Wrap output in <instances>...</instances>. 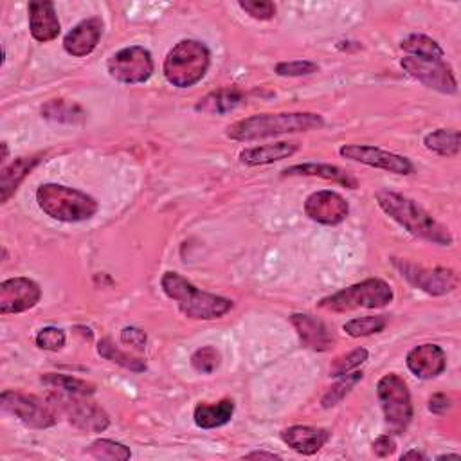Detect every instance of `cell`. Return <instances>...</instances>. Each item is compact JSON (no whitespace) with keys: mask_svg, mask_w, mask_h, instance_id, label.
<instances>
[{"mask_svg":"<svg viewBox=\"0 0 461 461\" xmlns=\"http://www.w3.org/2000/svg\"><path fill=\"white\" fill-rule=\"evenodd\" d=\"M36 202L47 216L67 223L90 220L99 209V203L94 196L54 182L41 184L36 189Z\"/></svg>","mask_w":461,"mask_h":461,"instance_id":"4","label":"cell"},{"mask_svg":"<svg viewBox=\"0 0 461 461\" xmlns=\"http://www.w3.org/2000/svg\"><path fill=\"white\" fill-rule=\"evenodd\" d=\"M234 414V402L230 398H223L216 403H198L193 411V420L200 429H216L230 421Z\"/></svg>","mask_w":461,"mask_h":461,"instance_id":"24","label":"cell"},{"mask_svg":"<svg viewBox=\"0 0 461 461\" xmlns=\"http://www.w3.org/2000/svg\"><path fill=\"white\" fill-rule=\"evenodd\" d=\"M290 322L304 348L313 351H328L331 348L333 337L321 319L308 313H292Z\"/></svg>","mask_w":461,"mask_h":461,"instance_id":"18","label":"cell"},{"mask_svg":"<svg viewBox=\"0 0 461 461\" xmlns=\"http://www.w3.org/2000/svg\"><path fill=\"white\" fill-rule=\"evenodd\" d=\"M394 265L411 285H414L416 288L423 290L429 295L450 294L459 285V277L452 268H443V267L425 268V267H418V265L398 261V259H394Z\"/></svg>","mask_w":461,"mask_h":461,"instance_id":"12","label":"cell"},{"mask_svg":"<svg viewBox=\"0 0 461 461\" xmlns=\"http://www.w3.org/2000/svg\"><path fill=\"white\" fill-rule=\"evenodd\" d=\"M41 384L47 385L52 391H61V393H74V394H94L95 393V385L70 376V375H61V373H45L41 375Z\"/></svg>","mask_w":461,"mask_h":461,"instance_id":"28","label":"cell"},{"mask_svg":"<svg viewBox=\"0 0 461 461\" xmlns=\"http://www.w3.org/2000/svg\"><path fill=\"white\" fill-rule=\"evenodd\" d=\"M400 47L403 52H407V56H414L421 59H443L445 56V50L441 49V45L427 34H418V32L409 34L407 38L402 40Z\"/></svg>","mask_w":461,"mask_h":461,"instance_id":"27","label":"cell"},{"mask_svg":"<svg viewBox=\"0 0 461 461\" xmlns=\"http://www.w3.org/2000/svg\"><path fill=\"white\" fill-rule=\"evenodd\" d=\"M376 202L380 209L396 223H400L409 234L423 238L436 245H452L454 240L448 229L441 225L436 218H432V214H429L412 198L389 189H382L376 193Z\"/></svg>","mask_w":461,"mask_h":461,"instance_id":"2","label":"cell"},{"mask_svg":"<svg viewBox=\"0 0 461 461\" xmlns=\"http://www.w3.org/2000/svg\"><path fill=\"white\" fill-rule=\"evenodd\" d=\"M41 115L45 119L58 121V122H68V124L79 122L85 117L83 110L76 103H68L65 99H50V101H47L41 106Z\"/></svg>","mask_w":461,"mask_h":461,"instance_id":"30","label":"cell"},{"mask_svg":"<svg viewBox=\"0 0 461 461\" xmlns=\"http://www.w3.org/2000/svg\"><path fill=\"white\" fill-rule=\"evenodd\" d=\"M405 364L414 376H418L421 380H430L445 371L447 355L441 346L427 342V344L414 346L407 353Z\"/></svg>","mask_w":461,"mask_h":461,"instance_id":"16","label":"cell"},{"mask_svg":"<svg viewBox=\"0 0 461 461\" xmlns=\"http://www.w3.org/2000/svg\"><path fill=\"white\" fill-rule=\"evenodd\" d=\"M220 360V351L214 346H202L191 355V366L202 375H211L212 371H216Z\"/></svg>","mask_w":461,"mask_h":461,"instance_id":"35","label":"cell"},{"mask_svg":"<svg viewBox=\"0 0 461 461\" xmlns=\"http://www.w3.org/2000/svg\"><path fill=\"white\" fill-rule=\"evenodd\" d=\"M29 29L36 41H50L58 38L61 25L52 2H29Z\"/></svg>","mask_w":461,"mask_h":461,"instance_id":"20","label":"cell"},{"mask_svg":"<svg viewBox=\"0 0 461 461\" xmlns=\"http://www.w3.org/2000/svg\"><path fill=\"white\" fill-rule=\"evenodd\" d=\"M41 158H43V153L18 157L9 166L2 167V173H0V200H2V203H5L11 198V194L18 189V185L23 182V178L41 162Z\"/></svg>","mask_w":461,"mask_h":461,"instance_id":"23","label":"cell"},{"mask_svg":"<svg viewBox=\"0 0 461 461\" xmlns=\"http://www.w3.org/2000/svg\"><path fill=\"white\" fill-rule=\"evenodd\" d=\"M299 149L297 142H290V140H279V142H272V144H261V146H252V148H245L240 151V160L245 166H265V164H272L283 158L292 157L295 151Z\"/></svg>","mask_w":461,"mask_h":461,"instance_id":"22","label":"cell"},{"mask_svg":"<svg viewBox=\"0 0 461 461\" xmlns=\"http://www.w3.org/2000/svg\"><path fill=\"white\" fill-rule=\"evenodd\" d=\"M445 457H452V459H457V457H459V454H441V456H438V459H445Z\"/></svg>","mask_w":461,"mask_h":461,"instance_id":"44","label":"cell"},{"mask_svg":"<svg viewBox=\"0 0 461 461\" xmlns=\"http://www.w3.org/2000/svg\"><path fill=\"white\" fill-rule=\"evenodd\" d=\"M423 144L436 155L456 157L461 149V135L452 128H438L423 137Z\"/></svg>","mask_w":461,"mask_h":461,"instance_id":"26","label":"cell"},{"mask_svg":"<svg viewBox=\"0 0 461 461\" xmlns=\"http://www.w3.org/2000/svg\"><path fill=\"white\" fill-rule=\"evenodd\" d=\"M245 459H281V456H277L274 452H267V450H254V452L247 454Z\"/></svg>","mask_w":461,"mask_h":461,"instance_id":"42","label":"cell"},{"mask_svg":"<svg viewBox=\"0 0 461 461\" xmlns=\"http://www.w3.org/2000/svg\"><path fill=\"white\" fill-rule=\"evenodd\" d=\"M304 212L310 220L322 225H339L349 212L348 200L331 189L312 193L304 200Z\"/></svg>","mask_w":461,"mask_h":461,"instance_id":"15","label":"cell"},{"mask_svg":"<svg viewBox=\"0 0 461 461\" xmlns=\"http://www.w3.org/2000/svg\"><path fill=\"white\" fill-rule=\"evenodd\" d=\"M450 407H452V402L443 393H436L429 400V411L434 414H445L447 411H450Z\"/></svg>","mask_w":461,"mask_h":461,"instance_id":"41","label":"cell"},{"mask_svg":"<svg viewBox=\"0 0 461 461\" xmlns=\"http://www.w3.org/2000/svg\"><path fill=\"white\" fill-rule=\"evenodd\" d=\"M108 74L126 85L144 83L153 74V58L151 52L140 45H130L117 50L106 63Z\"/></svg>","mask_w":461,"mask_h":461,"instance_id":"10","label":"cell"},{"mask_svg":"<svg viewBox=\"0 0 461 461\" xmlns=\"http://www.w3.org/2000/svg\"><path fill=\"white\" fill-rule=\"evenodd\" d=\"M103 34V20L97 16L81 20L77 25H74L63 38V49L67 54L83 58L90 54Z\"/></svg>","mask_w":461,"mask_h":461,"instance_id":"17","label":"cell"},{"mask_svg":"<svg viewBox=\"0 0 461 461\" xmlns=\"http://www.w3.org/2000/svg\"><path fill=\"white\" fill-rule=\"evenodd\" d=\"M36 346L40 349H47V351H58L65 346V331L61 328H56V326H45L38 331L36 335Z\"/></svg>","mask_w":461,"mask_h":461,"instance_id":"36","label":"cell"},{"mask_svg":"<svg viewBox=\"0 0 461 461\" xmlns=\"http://www.w3.org/2000/svg\"><path fill=\"white\" fill-rule=\"evenodd\" d=\"M376 396L389 430L394 434L403 432L412 420V400L403 378L396 373L384 375L376 384Z\"/></svg>","mask_w":461,"mask_h":461,"instance_id":"7","label":"cell"},{"mask_svg":"<svg viewBox=\"0 0 461 461\" xmlns=\"http://www.w3.org/2000/svg\"><path fill=\"white\" fill-rule=\"evenodd\" d=\"M324 126L322 115L315 112H279V113H256L240 119L227 126V137L240 142H250L285 133L310 131Z\"/></svg>","mask_w":461,"mask_h":461,"instance_id":"1","label":"cell"},{"mask_svg":"<svg viewBox=\"0 0 461 461\" xmlns=\"http://www.w3.org/2000/svg\"><path fill=\"white\" fill-rule=\"evenodd\" d=\"M58 411H61L67 420L83 432H103L110 425L106 411L90 400V394H74L52 391L47 396Z\"/></svg>","mask_w":461,"mask_h":461,"instance_id":"8","label":"cell"},{"mask_svg":"<svg viewBox=\"0 0 461 461\" xmlns=\"http://www.w3.org/2000/svg\"><path fill=\"white\" fill-rule=\"evenodd\" d=\"M86 452L95 459H106V461H126L131 457V452L126 445L113 439H106V438L92 441Z\"/></svg>","mask_w":461,"mask_h":461,"instance_id":"31","label":"cell"},{"mask_svg":"<svg viewBox=\"0 0 461 461\" xmlns=\"http://www.w3.org/2000/svg\"><path fill=\"white\" fill-rule=\"evenodd\" d=\"M281 439L297 454L312 456L328 443L330 430L312 425H292L281 430Z\"/></svg>","mask_w":461,"mask_h":461,"instance_id":"19","label":"cell"},{"mask_svg":"<svg viewBox=\"0 0 461 461\" xmlns=\"http://www.w3.org/2000/svg\"><path fill=\"white\" fill-rule=\"evenodd\" d=\"M0 405L31 429H49L58 421V409L49 398L7 389L0 394Z\"/></svg>","mask_w":461,"mask_h":461,"instance_id":"9","label":"cell"},{"mask_svg":"<svg viewBox=\"0 0 461 461\" xmlns=\"http://www.w3.org/2000/svg\"><path fill=\"white\" fill-rule=\"evenodd\" d=\"M211 65V50L203 41L180 40L173 45L164 59L162 72L169 85L176 88L194 86Z\"/></svg>","mask_w":461,"mask_h":461,"instance_id":"5","label":"cell"},{"mask_svg":"<svg viewBox=\"0 0 461 461\" xmlns=\"http://www.w3.org/2000/svg\"><path fill=\"white\" fill-rule=\"evenodd\" d=\"M403 459H425V454H421L418 450H409V452L402 454V461Z\"/></svg>","mask_w":461,"mask_h":461,"instance_id":"43","label":"cell"},{"mask_svg":"<svg viewBox=\"0 0 461 461\" xmlns=\"http://www.w3.org/2000/svg\"><path fill=\"white\" fill-rule=\"evenodd\" d=\"M146 340H148L146 333L142 330L135 328V326H126L121 331V342L126 344V346H131L139 351H142L146 348Z\"/></svg>","mask_w":461,"mask_h":461,"instance_id":"39","label":"cell"},{"mask_svg":"<svg viewBox=\"0 0 461 461\" xmlns=\"http://www.w3.org/2000/svg\"><path fill=\"white\" fill-rule=\"evenodd\" d=\"M41 299V288L29 277H11L0 283V313H22Z\"/></svg>","mask_w":461,"mask_h":461,"instance_id":"14","label":"cell"},{"mask_svg":"<svg viewBox=\"0 0 461 461\" xmlns=\"http://www.w3.org/2000/svg\"><path fill=\"white\" fill-rule=\"evenodd\" d=\"M285 176H319L324 180H331L337 182L344 187L349 189H357L358 182L357 178L348 173L346 169L333 166V164H322V162H306V164H294L283 169Z\"/></svg>","mask_w":461,"mask_h":461,"instance_id":"21","label":"cell"},{"mask_svg":"<svg viewBox=\"0 0 461 461\" xmlns=\"http://www.w3.org/2000/svg\"><path fill=\"white\" fill-rule=\"evenodd\" d=\"M160 286L164 294L176 303L178 310L187 319L214 321L223 317L232 308L230 299L196 288L191 281H187L178 272H171V270L166 272L160 277Z\"/></svg>","mask_w":461,"mask_h":461,"instance_id":"3","label":"cell"},{"mask_svg":"<svg viewBox=\"0 0 461 461\" xmlns=\"http://www.w3.org/2000/svg\"><path fill=\"white\" fill-rule=\"evenodd\" d=\"M402 68L425 86L438 90L441 94H456L457 81L452 67L445 59H421L414 56H405L400 61Z\"/></svg>","mask_w":461,"mask_h":461,"instance_id":"11","label":"cell"},{"mask_svg":"<svg viewBox=\"0 0 461 461\" xmlns=\"http://www.w3.org/2000/svg\"><path fill=\"white\" fill-rule=\"evenodd\" d=\"M394 297L389 283L380 277H369L349 285L328 297H322L317 306L330 312H349L357 308H384Z\"/></svg>","mask_w":461,"mask_h":461,"instance_id":"6","label":"cell"},{"mask_svg":"<svg viewBox=\"0 0 461 461\" xmlns=\"http://www.w3.org/2000/svg\"><path fill=\"white\" fill-rule=\"evenodd\" d=\"M367 349L366 348H357L346 355L337 357L331 366H330V376H344L348 373H351L353 369H357L358 366H362L367 360Z\"/></svg>","mask_w":461,"mask_h":461,"instance_id":"34","label":"cell"},{"mask_svg":"<svg viewBox=\"0 0 461 461\" xmlns=\"http://www.w3.org/2000/svg\"><path fill=\"white\" fill-rule=\"evenodd\" d=\"M340 157L378 167L394 175H411L414 173V166L407 157L385 151L376 146H367V144H344L339 148Z\"/></svg>","mask_w":461,"mask_h":461,"instance_id":"13","label":"cell"},{"mask_svg":"<svg viewBox=\"0 0 461 461\" xmlns=\"http://www.w3.org/2000/svg\"><path fill=\"white\" fill-rule=\"evenodd\" d=\"M396 448V443L394 439L389 436V434H382L378 436L375 441H373V452L378 456V457H387L394 452Z\"/></svg>","mask_w":461,"mask_h":461,"instance_id":"40","label":"cell"},{"mask_svg":"<svg viewBox=\"0 0 461 461\" xmlns=\"http://www.w3.org/2000/svg\"><path fill=\"white\" fill-rule=\"evenodd\" d=\"M97 353H99L103 358H106V360L117 364V366H121V367H124V369H128V371H133V373H142V371H146V362H144V360H140V358H137V357H133V355H130V353L119 349L108 337L99 340V344H97Z\"/></svg>","mask_w":461,"mask_h":461,"instance_id":"29","label":"cell"},{"mask_svg":"<svg viewBox=\"0 0 461 461\" xmlns=\"http://www.w3.org/2000/svg\"><path fill=\"white\" fill-rule=\"evenodd\" d=\"M238 5L256 20H270L276 14V4L270 0H240Z\"/></svg>","mask_w":461,"mask_h":461,"instance_id":"38","label":"cell"},{"mask_svg":"<svg viewBox=\"0 0 461 461\" xmlns=\"http://www.w3.org/2000/svg\"><path fill=\"white\" fill-rule=\"evenodd\" d=\"M387 324V317L385 315H366V317H355L349 319L348 322H344L342 330L357 339V337H367L373 333H380Z\"/></svg>","mask_w":461,"mask_h":461,"instance_id":"32","label":"cell"},{"mask_svg":"<svg viewBox=\"0 0 461 461\" xmlns=\"http://www.w3.org/2000/svg\"><path fill=\"white\" fill-rule=\"evenodd\" d=\"M319 70V65L310 59H295V61H281L276 65V74L283 77H297L308 76Z\"/></svg>","mask_w":461,"mask_h":461,"instance_id":"37","label":"cell"},{"mask_svg":"<svg viewBox=\"0 0 461 461\" xmlns=\"http://www.w3.org/2000/svg\"><path fill=\"white\" fill-rule=\"evenodd\" d=\"M362 378H364L362 371H353V373L344 375L342 380H339L337 384H333V385L324 393V396L321 398L322 407H324V409H330V407H335L337 403H340Z\"/></svg>","mask_w":461,"mask_h":461,"instance_id":"33","label":"cell"},{"mask_svg":"<svg viewBox=\"0 0 461 461\" xmlns=\"http://www.w3.org/2000/svg\"><path fill=\"white\" fill-rule=\"evenodd\" d=\"M243 103V94L238 88H218L203 95L196 104V112L223 115L236 110Z\"/></svg>","mask_w":461,"mask_h":461,"instance_id":"25","label":"cell"}]
</instances>
